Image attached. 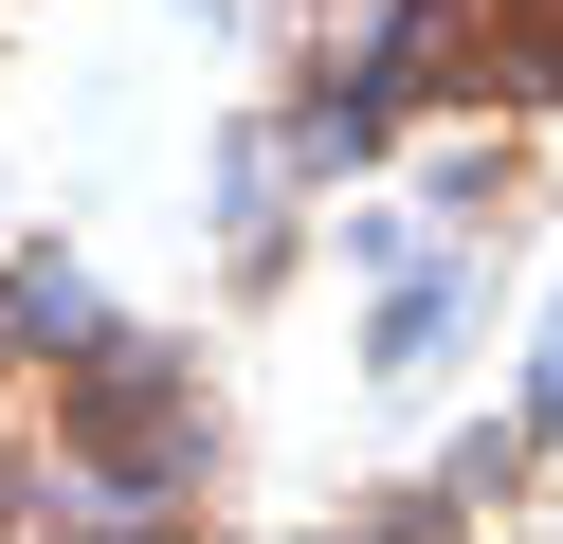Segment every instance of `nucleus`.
Masks as SVG:
<instances>
[{
    "label": "nucleus",
    "instance_id": "nucleus-1",
    "mask_svg": "<svg viewBox=\"0 0 563 544\" xmlns=\"http://www.w3.org/2000/svg\"><path fill=\"white\" fill-rule=\"evenodd\" d=\"M0 544H200L183 381L110 309L0 273Z\"/></svg>",
    "mask_w": 563,
    "mask_h": 544
}]
</instances>
